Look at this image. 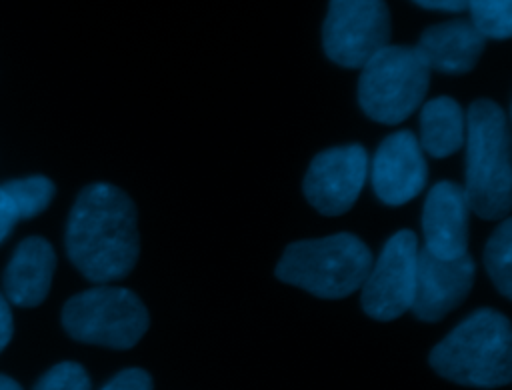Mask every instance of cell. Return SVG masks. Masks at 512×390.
Instances as JSON below:
<instances>
[{
    "mask_svg": "<svg viewBox=\"0 0 512 390\" xmlns=\"http://www.w3.org/2000/svg\"><path fill=\"white\" fill-rule=\"evenodd\" d=\"M66 252L90 282L126 278L140 252L136 206L130 196L106 182L86 186L68 216Z\"/></svg>",
    "mask_w": 512,
    "mask_h": 390,
    "instance_id": "1",
    "label": "cell"
},
{
    "mask_svg": "<svg viewBox=\"0 0 512 390\" xmlns=\"http://www.w3.org/2000/svg\"><path fill=\"white\" fill-rule=\"evenodd\" d=\"M464 194L474 214L484 220L508 218L512 206L510 130L504 110L488 100H474L466 112Z\"/></svg>",
    "mask_w": 512,
    "mask_h": 390,
    "instance_id": "2",
    "label": "cell"
},
{
    "mask_svg": "<svg viewBox=\"0 0 512 390\" xmlns=\"http://www.w3.org/2000/svg\"><path fill=\"white\" fill-rule=\"evenodd\" d=\"M430 366L444 378L472 388L506 386L512 378V330L494 308L466 316L430 352Z\"/></svg>",
    "mask_w": 512,
    "mask_h": 390,
    "instance_id": "3",
    "label": "cell"
},
{
    "mask_svg": "<svg viewBox=\"0 0 512 390\" xmlns=\"http://www.w3.org/2000/svg\"><path fill=\"white\" fill-rule=\"evenodd\" d=\"M370 266V248L358 236L338 232L288 244L276 264V278L318 298L336 300L356 292Z\"/></svg>",
    "mask_w": 512,
    "mask_h": 390,
    "instance_id": "4",
    "label": "cell"
},
{
    "mask_svg": "<svg viewBox=\"0 0 512 390\" xmlns=\"http://www.w3.org/2000/svg\"><path fill=\"white\" fill-rule=\"evenodd\" d=\"M430 70L414 46L388 44L378 50L358 78V104L380 124H400L424 102Z\"/></svg>",
    "mask_w": 512,
    "mask_h": 390,
    "instance_id": "5",
    "label": "cell"
},
{
    "mask_svg": "<svg viewBox=\"0 0 512 390\" xmlns=\"http://www.w3.org/2000/svg\"><path fill=\"white\" fill-rule=\"evenodd\" d=\"M150 324L144 302L128 288L94 286L72 296L62 308V326L78 342L128 350Z\"/></svg>",
    "mask_w": 512,
    "mask_h": 390,
    "instance_id": "6",
    "label": "cell"
},
{
    "mask_svg": "<svg viewBox=\"0 0 512 390\" xmlns=\"http://www.w3.org/2000/svg\"><path fill=\"white\" fill-rule=\"evenodd\" d=\"M388 44L390 12L384 0H330L322 46L334 64L362 68Z\"/></svg>",
    "mask_w": 512,
    "mask_h": 390,
    "instance_id": "7",
    "label": "cell"
},
{
    "mask_svg": "<svg viewBox=\"0 0 512 390\" xmlns=\"http://www.w3.org/2000/svg\"><path fill=\"white\" fill-rule=\"evenodd\" d=\"M418 250V238L412 230H400L386 240L360 286V304L370 318L390 322L410 310Z\"/></svg>",
    "mask_w": 512,
    "mask_h": 390,
    "instance_id": "8",
    "label": "cell"
},
{
    "mask_svg": "<svg viewBox=\"0 0 512 390\" xmlns=\"http://www.w3.org/2000/svg\"><path fill=\"white\" fill-rule=\"evenodd\" d=\"M368 178V152L344 144L318 152L304 176L306 200L324 216H340L358 200Z\"/></svg>",
    "mask_w": 512,
    "mask_h": 390,
    "instance_id": "9",
    "label": "cell"
},
{
    "mask_svg": "<svg viewBox=\"0 0 512 390\" xmlns=\"http://www.w3.org/2000/svg\"><path fill=\"white\" fill-rule=\"evenodd\" d=\"M474 274L476 264L468 252L456 260H440L420 248L410 310L422 322L442 320L466 300Z\"/></svg>",
    "mask_w": 512,
    "mask_h": 390,
    "instance_id": "10",
    "label": "cell"
},
{
    "mask_svg": "<svg viewBox=\"0 0 512 390\" xmlns=\"http://www.w3.org/2000/svg\"><path fill=\"white\" fill-rule=\"evenodd\" d=\"M428 180V166L416 134L398 130L386 136L372 158L370 182L374 194L388 206L416 198Z\"/></svg>",
    "mask_w": 512,
    "mask_h": 390,
    "instance_id": "11",
    "label": "cell"
},
{
    "mask_svg": "<svg viewBox=\"0 0 512 390\" xmlns=\"http://www.w3.org/2000/svg\"><path fill=\"white\" fill-rule=\"evenodd\" d=\"M470 206L464 188L450 180L436 182L422 208L424 250L440 260H456L468 252Z\"/></svg>",
    "mask_w": 512,
    "mask_h": 390,
    "instance_id": "12",
    "label": "cell"
},
{
    "mask_svg": "<svg viewBox=\"0 0 512 390\" xmlns=\"http://www.w3.org/2000/svg\"><path fill=\"white\" fill-rule=\"evenodd\" d=\"M428 70L442 74L470 72L486 48V38L466 18H454L428 26L414 46Z\"/></svg>",
    "mask_w": 512,
    "mask_h": 390,
    "instance_id": "13",
    "label": "cell"
},
{
    "mask_svg": "<svg viewBox=\"0 0 512 390\" xmlns=\"http://www.w3.org/2000/svg\"><path fill=\"white\" fill-rule=\"evenodd\" d=\"M54 268L56 254L48 240L40 236L22 240L4 272L8 300L16 306H38L48 296Z\"/></svg>",
    "mask_w": 512,
    "mask_h": 390,
    "instance_id": "14",
    "label": "cell"
},
{
    "mask_svg": "<svg viewBox=\"0 0 512 390\" xmlns=\"http://www.w3.org/2000/svg\"><path fill=\"white\" fill-rule=\"evenodd\" d=\"M466 114L462 106L450 96H438L424 102L420 110V138L422 152L432 158H446L464 146Z\"/></svg>",
    "mask_w": 512,
    "mask_h": 390,
    "instance_id": "15",
    "label": "cell"
},
{
    "mask_svg": "<svg viewBox=\"0 0 512 390\" xmlns=\"http://www.w3.org/2000/svg\"><path fill=\"white\" fill-rule=\"evenodd\" d=\"M484 266L494 282L496 290L504 296H512V220L504 218L484 248Z\"/></svg>",
    "mask_w": 512,
    "mask_h": 390,
    "instance_id": "16",
    "label": "cell"
},
{
    "mask_svg": "<svg viewBox=\"0 0 512 390\" xmlns=\"http://www.w3.org/2000/svg\"><path fill=\"white\" fill-rule=\"evenodd\" d=\"M2 188L12 200L18 220L34 218L36 214L44 212L56 192L52 180L46 176H28V178L10 180Z\"/></svg>",
    "mask_w": 512,
    "mask_h": 390,
    "instance_id": "17",
    "label": "cell"
},
{
    "mask_svg": "<svg viewBox=\"0 0 512 390\" xmlns=\"http://www.w3.org/2000/svg\"><path fill=\"white\" fill-rule=\"evenodd\" d=\"M472 26L484 36L506 40L512 34V0H468Z\"/></svg>",
    "mask_w": 512,
    "mask_h": 390,
    "instance_id": "18",
    "label": "cell"
},
{
    "mask_svg": "<svg viewBox=\"0 0 512 390\" xmlns=\"http://www.w3.org/2000/svg\"><path fill=\"white\" fill-rule=\"evenodd\" d=\"M34 390H90V376L78 362H60L36 382Z\"/></svg>",
    "mask_w": 512,
    "mask_h": 390,
    "instance_id": "19",
    "label": "cell"
},
{
    "mask_svg": "<svg viewBox=\"0 0 512 390\" xmlns=\"http://www.w3.org/2000/svg\"><path fill=\"white\" fill-rule=\"evenodd\" d=\"M100 390H152V378L142 368H126L110 378Z\"/></svg>",
    "mask_w": 512,
    "mask_h": 390,
    "instance_id": "20",
    "label": "cell"
},
{
    "mask_svg": "<svg viewBox=\"0 0 512 390\" xmlns=\"http://www.w3.org/2000/svg\"><path fill=\"white\" fill-rule=\"evenodd\" d=\"M16 222H18L16 208L8 198V194L4 192V188L0 186V242L6 240V236L12 232Z\"/></svg>",
    "mask_w": 512,
    "mask_h": 390,
    "instance_id": "21",
    "label": "cell"
},
{
    "mask_svg": "<svg viewBox=\"0 0 512 390\" xmlns=\"http://www.w3.org/2000/svg\"><path fill=\"white\" fill-rule=\"evenodd\" d=\"M14 326H12V312L8 306V300L0 294V352L8 346L12 338Z\"/></svg>",
    "mask_w": 512,
    "mask_h": 390,
    "instance_id": "22",
    "label": "cell"
},
{
    "mask_svg": "<svg viewBox=\"0 0 512 390\" xmlns=\"http://www.w3.org/2000/svg\"><path fill=\"white\" fill-rule=\"evenodd\" d=\"M426 10H442V12H462L466 10L468 0H410Z\"/></svg>",
    "mask_w": 512,
    "mask_h": 390,
    "instance_id": "23",
    "label": "cell"
},
{
    "mask_svg": "<svg viewBox=\"0 0 512 390\" xmlns=\"http://www.w3.org/2000/svg\"><path fill=\"white\" fill-rule=\"evenodd\" d=\"M0 390H22V388L14 378L0 374Z\"/></svg>",
    "mask_w": 512,
    "mask_h": 390,
    "instance_id": "24",
    "label": "cell"
}]
</instances>
